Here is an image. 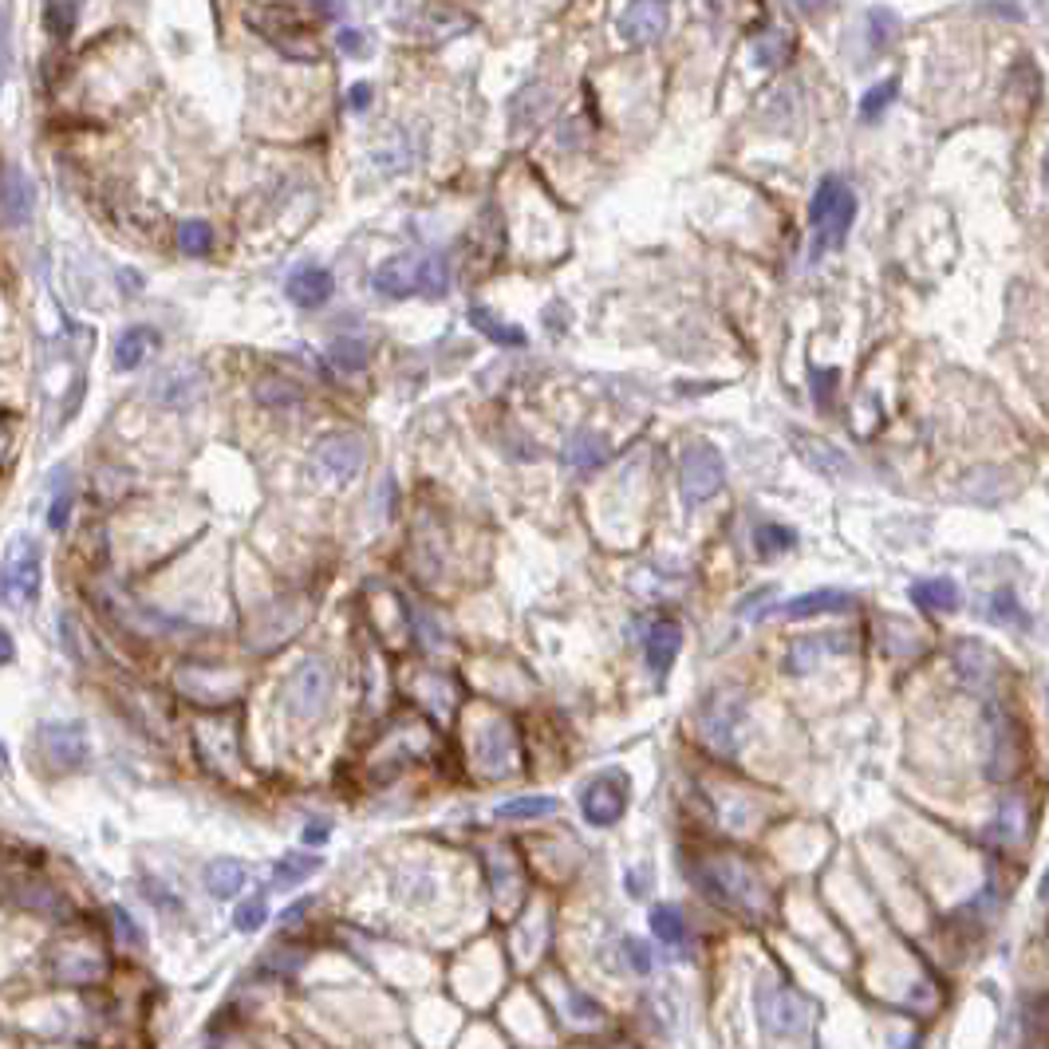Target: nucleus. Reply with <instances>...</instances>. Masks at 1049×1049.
I'll use <instances>...</instances> for the list:
<instances>
[{
	"mask_svg": "<svg viewBox=\"0 0 1049 1049\" xmlns=\"http://www.w3.org/2000/svg\"><path fill=\"white\" fill-rule=\"evenodd\" d=\"M702 884L714 900H722L734 912H746V916H761L770 907L765 880L738 856H710L702 865Z\"/></svg>",
	"mask_w": 1049,
	"mask_h": 1049,
	"instance_id": "obj_1",
	"label": "nucleus"
},
{
	"mask_svg": "<svg viewBox=\"0 0 1049 1049\" xmlns=\"http://www.w3.org/2000/svg\"><path fill=\"white\" fill-rule=\"evenodd\" d=\"M853 217H856V194L841 178H824L821 190H817L813 202H809V221H813L817 249H821V253L824 249H841L848 229H853Z\"/></svg>",
	"mask_w": 1049,
	"mask_h": 1049,
	"instance_id": "obj_2",
	"label": "nucleus"
},
{
	"mask_svg": "<svg viewBox=\"0 0 1049 1049\" xmlns=\"http://www.w3.org/2000/svg\"><path fill=\"white\" fill-rule=\"evenodd\" d=\"M753 1006H758V1022L770 1038H793L809 1026V1014L813 1006L805 1002L797 990L777 987L773 978H761L758 990H753Z\"/></svg>",
	"mask_w": 1049,
	"mask_h": 1049,
	"instance_id": "obj_3",
	"label": "nucleus"
},
{
	"mask_svg": "<svg viewBox=\"0 0 1049 1049\" xmlns=\"http://www.w3.org/2000/svg\"><path fill=\"white\" fill-rule=\"evenodd\" d=\"M726 485V458L714 443H690L679 458V490L687 505H702Z\"/></svg>",
	"mask_w": 1049,
	"mask_h": 1049,
	"instance_id": "obj_4",
	"label": "nucleus"
},
{
	"mask_svg": "<svg viewBox=\"0 0 1049 1049\" xmlns=\"http://www.w3.org/2000/svg\"><path fill=\"white\" fill-rule=\"evenodd\" d=\"M40 545L28 533H21L4 553V568H0V584H4V600L12 607H24L40 596Z\"/></svg>",
	"mask_w": 1049,
	"mask_h": 1049,
	"instance_id": "obj_5",
	"label": "nucleus"
},
{
	"mask_svg": "<svg viewBox=\"0 0 1049 1049\" xmlns=\"http://www.w3.org/2000/svg\"><path fill=\"white\" fill-rule=\"evenodd\" d=\"M331 699V667L328 659H304L285 683V707L297 719H319Z\"/></svg>",
	"mask_w": 1049,
	"mask_h": 1049,
	"instance_id": "obj_6",
	"label": "nucleus"
},
{
	"mask_svg": "<svg viewBox=\"0 0 1049 1049\" xmlns=\"http://www.w3.org/2000/svg\"><path fill=\"white\" fill-rule=\"evenodd\" d=\"M36 741H40L44 761H48L52 770H63V773L80 770L83 761H87V753H92V746H87V731H83L80 722H44Z\"/></svg>",
	"mask_w": 1049,
	"mask_h": 1049,
	"instance_id": "obj_7",
	"label": "nucleus"
},
{
	"mask_svg": "<svg viewBox=\"0 0 1049 1049\" xmlns=\"http://www.w3.org/2000/svg\"><path fill=\"white\" fill-rule=\"evenodd\" d=\"M473 765L485 777H505V773L517 765V738L509 731V722L490 719L478 731V741H473Z\"/></svg>",
	"mask_w": 1049,
	"mask_h": 1049,
	"instance_id": "obj_8",
	"label": "nucleus"
},
{
	"mask_svg": "<svg viewBox=\"0 0 1049 1049\" xmlns=\"http://www.w3.org/2000/svg\"><path fill=\"white\" fill-rule=\"evenodd\" d=\"M624 809H628V785H624L619 773H604L596 782H588L584 793H580V813L596 829L616 824L624 817Z\"/></svg>",
	"mask_w": 1049,
	"mask_h": 1049,
	"instance_id": "obj_9",
	"label": "nucleus"
},
{
	"mask_svg": "<svg viewBox=\"0 0 1049 1049\" xmlns=\"http://www.w3.org/2000/svg\"><path fill=\"white\" fill-rule=\"evenodd\" d=\"M671 24V9L667 4H659V0H636V4H624L616 16V28L619 36L628 44H636V48H648V44H655L663 32H667Z\"/></svg>",
	"mask_w": 1049,
	"mask_h": 1049,
	"instance_id": "obj_10",
	"label": "nucleus"
},
{
	"mask_svg": "<svg viewBox=\"0 0 1049 1049\" xmlns=\"http://www.w3.org/2000/svg\"><path fill=\"white\" fill-rule=\"evenodd\" d=\"M316 462L319 470L328 473V478H336V482H351V478L363 470V462H367V446H363L355 434H328V438L316 446Z\"/></svg>",
	"mask_w": 1049,
	"mask_h": 1049,
	"instance_id": "obj_11",
	"label": "nucleus"
},
{
	"mask_svg": "<svg viewBox=\"0 0 1049 1049\" xmlns=\"http://www.w3.org/2000/svg\"><path fill=\"white\" fill-rule=\"evenodd\" d=\"M793 454L801 458L809 470L824 473V478H848L853 473V458L841 450V446H833L829 438H817V434L809 431H793Z\"/></svg>",
	"mask_w": 1049,
	"mask_h": 1049,
	"instance_id": "obj_12",
	"label": "nucleus"
},
{
	"mask_svg": "<svg viewBox=\"0 0 1049 1049\" xmlns=\"http://www.w3.org/2000/svg\"><path fill=\"white\" fill-rule=\"evenodd\" d=\"M375 289L391 300H407L414 297V292H422V257L402 253V257L383 261V265L375 268Z\"/></svg>",
	"mask_w": 1049,
	"mask_h": 1049,
	"instance_id": "obj_13",
	"label": "nucleus"
},
{
	"mask_svg": "<svg viewBox=\"0 0 1049 1049\" xmlns=\"http://www.w3.org/2000/svg\"><path fill=\"white\" fill-rule=\"evenodd\" d=\"M202 391H206V379H202L194 367L162 371V375H158V383L150 387L155 402H158V407H166V411H182V407H190V402H194Z\"/></svg>",
	"mask_w": 1049,
	"mask_h": 1049,
	"instance_id": "obj_14",
	"label": "nucleus"
},
{
	"mask_svg": "<svg viewBox=\"0 0 1049 1049\" xmlns=\"http://www.w3.org/2000/svg\"><path fill=\"white\" fill-rule=\"evenodd\" d=\"M32 202H36V194H32L28 174L16 170V166H9L4 178H0V226L21 229L32 217Z\"/></svg>",
	"mask_w": 1049,
	"mask_h": 1049,
	"instance_id": "obj_15",
	"label": "nucleus"
},
{
	"mask_svg": "<svg viewBox=\"0 0 1049 1049\" xmlns=\"http://www.w3.org/2000/svg\"><path fill=\"white\" fill-rule=\"evenodd\" d=\"M331 289H336V280H331L328 268H319V265H300L297 273L285 280V292H289V300L292 304H300V309H319V304H328Z\"/></svg>",
	"mask_w": 1049,
	"mask_h": 1049,
	"instance_id": "obj_16",
	"label": "nucleus"
},
{
	"mask_svg": "<svg viewBox=\"0 0 1049 1049\" xmlns=\"http://www.w3.org/2000/svg\"><path fill=\"white\" fill-rule=\"evenodd\" d=\"M679 643H683V631L675 619H659V624H651L648 639H643V655H648V667L655 671L659 679L671 671V663H675V655H679Z\"/></svg>",
	"mask_w": 1049,
	"mask_h": 1049,
	"instance_id": "obj_17",
	"label": "nucleus"
},
{
	"mask_svg": "<svg viewBox=\"0 0 1049 1049\" xmlns=\"http://www.w3.org/2000/svg\"><path fill=\"white\" fill-rule=\"evenodd\" d=\"M853 607V596L841 592V588H817V592H805L797 600H785L782 616L789 619H813V616H833V612H848Z\"/></svg>",
	"mask_w": 1049,
	"mask_h": 1049,
	"instance_id": "obj_18",
	"label": "nucleus"
},
{
	"mask_svg": "<svg viewBox=\"0 0 1049 1049\" xmlns=\"http://www.w3.org/2000/svg\"><path fill=\"white\" fill-rule=\"evenodd\" d=\"M202 884L214 900H233L241 888H245V865L233 860V856H217L209 860L206 872H202Z\"/></svg>",
	"mask_w": 1049,
	"mask_h": 1049,
	"instance_id": "obj_19",
	"label": "nucleus"
},
{
	"mask_svg": "<svg viewBox=\"0 0 1049 1049\" xmlns=\"http://www.w3.org/2000/svg\"><path fill=\"white\" fill-rule=\"evenodd\" d=\"M607 462V438L596 431H577L565 443V466L572 470H596Z\"/></svg>",
	"mask_w": 1049,
	"mask_h": 1049,
	"instance_id": "obj_20",
	"label": "nucleus"
},
{
	"mask_svg": "<svg viewBox=\"0 0 1049 1049\" xmlns=\"http://www.w3.org/2000/svg\"><path fill=\"white\" fill-rule=\"evenodd\" d=\"M158 343V331L146 328V324H134V328H126L123 336H119V343H114V367L123 371H134L138 363L146 360V351Z\"/></svg>",
	"mask_w": 1049,
	"mask_h": 1049,
	"instance_id": "obj_21",
	"label": "nucleus"
},
{
	"mask_svg": "<svg viewBox=\"0 0 1049 1049\" xmlns=\"http://www.w3.org/2000/svg\"><path fill=\"white\" fill-rule=\"evenodd\" d=\"M912 596H916L919 607H927V612H955L958 604H963V596H958V584L955 580H919V584H912Z\"/></svg>",
	"mask_w": 1049,
	"mask_h": 1049,
	"instance_id": "obj_22",
	"label": "nucleus"
},
{
	"mask_svg": "<svg viewBox=\"0 0 1049 1049\" xmlns=\"http://www.w3.org/2000/svg\"><path fill=\"white\" fill-rule=\"evenodd\" d=\"M470 324L482 331L490 343H502V348H524V331L517 328V324H505V319H497L494 312L482 309V304H473V309H470Z\"/></svg>",
	"mask_w": 1049,
	"mask_h": 1049,
	"instance_id": "obj_23",
	"label": "nucleus"
},
{
	"mask_svg": "<svg viewBox=\"0 0 1049 1049\" xmlns=\"http://www.w3.org/2000/svg\"><path fill=\"white\" fill-rule=\"evenodd\" d=\"M651 931H655L659 943L675 946V951L687 946V919H683L679 907H671V904L651 907Z\"/></svg>",
	"mask_w": 1049,
	"mask_h": 1049,
	"instance_id": "obj_24",
	"label": "nucleus"
},
{
	"mask_svg": "<svg viewBox=\"0 0 1049 1049\" xmlns=\"http://www.w3.org/2000/svg\"><path fill=\"white\" fill-rule=\"evenodd\" d=\"M319 856H312V853H289V856H280V865H277V872H273V884L285 892V888H297V884H304L312 872H319Z\"/></svg>",
	"mask_w": 1049,
	"mask_h": 1049,
	"instance_id": "obj_25",
	"label": "nucleus"
},
{
	"mask_svg": "<svg viewBox=\"0 0 1049 1049\" xmlns=\"http://www.w3.org/2000/svg\"><path fill=\"white\" fill-rule=\"evenodd\" d=\"M560 809L556 797H514V801L497 805L502 821H536V817H553Z\"/></svg>",
	"mask_w": 1049,
	"mask_h": 1049,
	"instance_id": "obj_26",
	"label": "nucleus"
},
{
	"mask_svg": "<svg viewBox=\"0 0 1049 1049\" xmlns=\"http://www.w3.org/2000/svg\"><path fill=\"white\" fill-rule=\"evenodd\" d=\"M178 245H182V253H190V257H206L209 249H214V226L202 221V217H190V221H182V229H178Z\"/></svg>",
	"mask_w": 1049,
	"mask_h": 1049,
	"instance_id": "obj_27",
	"label": "nucleus"
},
{
	"mask_svg": "<svg viewBox=\"0 0 1049 1049\" xmlns=\"http://www.w3.org/2000/svg\"><path fill=\"white\" fill-rule=\"evenodd\" d=\"M371 360V351L363 340H351V336H340V340L331 343V363L343 371V375H351V371H363Z\"/></svg>",
	"mask_w": 1049,
	"mask_h": 1049,
	"instance_id": "obj_28",
	"label": "nucleus"
},
{
	"mask_svg": "<svg viewBox=\"0 0 1049 1049\" xmlns=\"http://www.w3.org/2000/svg\"><path fill=\"white\" fill-rule=\"evenodd\" d=\"M446 289H450V268H446V257H438V253L422 257V292H426V297H443Z\"/></svg>",
	"mask_w": 1049,
	"mask_h": 1049,
	"instance_id": "obj_29",
	"label": "nucleus"
},
{
	"mask_svg": "<svg viewBox=\"0 0 1049 1049\" xmlns=\"http://www.w3.org/2000/svg\"><path fill=\"white\" fill-rule=\"evenodd\" d=\"M892 99H895V80H884V83H876L872 92H865L860 95V119H880V114L892 107Z\"/></svg>",
	"mask_w": 1049,
	"mask_h": 1049,
	"instance_id": "obj_30",
	"label": "nucleus"
},
{
	"mask_svg": "<svg viewBox=\"0 0 1049 1049\" xmlns=\"http://www.w3.org/2000/svg\"><path fill=\"white\" fill-rule=\"evenodd\" d=\"M268 919V900L265 895H253V900H245V904L237 907V916H233V924H237V931H257L261 924Z\"/></svg>",
	"mask_w": 1049,
	"mask_h": 1049,
	"instance_id": "obj_31",
	"label": "nucleus"
},
{
	"mask_svg": "<svg viewBox=\"0 0 1049 1049\" xmlns=\"http://www.w3.org/2000/svg\"><path fill=\"white\" fill-rule=\"evenodd\" d=\"M72 482L63 478V485L52 494V505H48V529H56L60 533L63 524H68V517H72Z\"/></svg>",
	"mask_w": 1049,
	"mask_h": 1049,
	"instance_id": "obj_32",
	"label": "nucleus"
},
{
	"mask_svg": "<svg viewBox=\"0 0 1049 1049\" xmlns=\"http://www.w3.org/2000/svg\"><path fill=\"white\" fill-rule=\"evenodd\" d=\"M257 399L265 402V407H280V402H300V387H292V383H280V379H265L257 387Z\"/></svg>",
	"mask_w": 1049,
	"mask_h": 1049,
	"instance_id": "obj_33",
	"label": "nucleus"
},
{
	"mask_svg": "<svg viewBox=\"0 0 1049 1049\" xmlns=\"http://www.w3.org/2000/svg\"><path fill=\"white\" fill-rule=\"evenodd\" d=\"M793 541H797V536H793L789 529H782V524H761L758 529L761 553H782V548H793Z\"/></svg>",
	"mask_w": 1049,
	"mask_h": 1049,
	"instance_id": "obj_34",
	"label": "nucleus"
},
{
	"mask_svg": "<svg viewBox=\"0 0 1049 1049\" xmlns=\"http://www.w3.org/2000/svg\"><path fill=\"white\" fill-rule=\"evenodd\" d=\"M990 616L1006 619V624H1026V612H1022L1018 600L1010 596V592H994V596H990Z\"/></svg>",
	"mask_w": 1049,
	"mask_h": 1049,
	"instance_id": "obj_35",
	"label": "nucleus"
},
{
	"mask_svg": "<svg viewBox=\"0 0 1049 1049\" xmlns=\"http://www.w3.org/2000/svg\"><path fill=\"white\" fill-rule=\"evenodd\" d=\"M75 16H80V9L75 4H48L44 9V21H48V28L56 32V36H68L75 24Z\"/></svg>",
	"mask_w": 1049,
	"mask_h": 1049,
	"instance_id": "obj_36",
	"label": "nucleus"
},
{
	"mask_svg": "<svg viewBox=\"0 0 1049 1049\" xmlns=\"http://www.w3.org/2000/svg\"><path fill=\"white\" fill-rule=\"evenodd\" d=\"M758 56H761V63H770V68L773 63H782L785 56H789V36H785V32H773L770 40L758 44Z\"/></svg>",
	"mask_w": 1049,
	"mask_h": 1049,
	"instance_id": "obj_37",
	"label": "nucleus"
},
{
	"mask_svg": "<svg viewBox=\"0 0 1049 1049\" xmlns=\"http://www.w3.org/2000/svg\"><path fill=\"white\" fill-rule=\"evenodd\" d=\"M624 955H628L631 970H639V975H648V970H651V951H648V943H639V939H628V943H624Z\"/></svg>",
	"mask_w": 1049,
	"mask_h": 1049,
	"instance_id": "obj_38",
	"label": "nucleus"
},
{
	"mask_svg": "<svg viewBox=\"0 0 1049 1049\" xmlns=\"http://www.w3.org/2000/svg\"><path fill=\"white\" fill-rule=\"evenodd\" d=\"M300 963H304V955H300V951H292V955H280V951H277V955L265 958V970H273V975H292Z\"/></svg>",
	"mask_w": 1049,
	"mask_h": 1049,
	"instance_id": "obj_39",
	"label": "nucleus"
},
{
	"mask_svg": "<svg viewBox=\"0 0 1049 1049\" xmlns=\"http://www.w3.org/2000/svg\"><path fill=\"white\" fill-rule=\"evenodd\" d=\"M114 931H119V936H126V943H131V946H138V943H143V931H138V927H134V919L126 916L123 907H114Z\"/></svg>",
	"mask_w": 1049,
	"mask_h": 1049,
	"instance_id": "obj_40",
	"label": "nucleus"
},
{
	"mask_svg": "<svg viewBox=\"0 0 1049 1049\" xmlns=\"http://www.w3.org/2000/svg\"><path fill=\"white\" fill-rule=\"evenodd\" d=\"M336 44H340V52H348V56L363 52V36H360L355 28H340V32H336Z\"/></svg>",
	"mask_w": 1049,
	"mask_h": 1049,
	"instance_id": "obj_41",
	"label": "nucleus"
},
{
	"mask_svg": "<svg viewBox=\"0 0 1049 1049\" xmlns=\"http://www.w3.org/2000/svg\"><path fill=\"white\" fill-rule=\"evenodd\" d=\"M328 833H331V824L316 821V824H309V829H304L300 836H304V844H324V841H328Z\"/></svg>",
	"mask_w": 1049,
	"mask_h": 1049,
	"instance_id": "obj_42",
	"label": "nucleus"
},
{
	"mask_svg": "<svg viewBox=\"0 0 1049 1049\" xmlns=\"http://www.w3.org/2000/svg\"><path fill=\"white\" fill-rule=\"evenodd\" d=\"M348 104L355 107V111H363V107L371 104V87H367V83H355V87H351Z\"/></svg>",
	"mask_w": 1049,
	"mask_h": 1049,
	"instance_id": "obj_43",
	"label": "nucleus"
},
{
	"mask_svg": "<svg viewBox=\"0 0 1049 1049\" xmlns=\"http://www.w3.org/2000/svg\"><path fill=\"white\" fill-rule=\"evenodd\" d=\"M309 900H300V904H292L289 907V912H285V916H280V927H297L300 924V916H304V912H309Z\"/></svg>",
	"mask_w": 1049,
	"mask_h": 1049,
	"instance_id": "obj_44",
	"label": "nucleus"
},
{
	"mask_svg": "<svg viewBox=\"0 0 1049 1049\" xmlns=\"http://www.w3.org/2000/svg\"><path fill=\"white\" fill-rule=\"evenodd\" d=\"M16 659V643H12V636L4 628H0V663H12Z\"/></svg>",
	"mask_w": 1049,
	"mask_h": 1049,
	"instance_id": "obj_45",
	"label": "nucleus"
},
{
	"mask_svg": "<svg viewBox=\"0 0 1049 1049\" xmlns=\"http://www.w3.org/2000/svg\"><path fill=\"white\" fill-rule=\"evenodd\" d=\"M4 56H9V32H4V9H0V75H4Z\"/></svg>",
	"mask_w": 1049,
	"mask_h": 1049,
	"instance_id": "obj_46",
	"label": "nucleus"
},
{
	"mask_svg": "<svg viewBox=\"0 0 1049 1049\" xmlns=\"http://www.w3.org/2000/svg\"><path fill=\"white\" fill-rule=\"evenodd\" d=\"M1038 895H1041V904H1049V868H1046V876H1041V884H1038Z\"/></svg>",
	"mask_w": 1049,
	"mask_h": 1049,
	"instance_id": "obj_47",
	"label": "nucleus"
},
{
	"mask_svg": "<svg viewBox=\"0 0 1049 1049\" xmlns=\"http://www.w3.org/2000/svg\"><path fill=\"white\" fill-rule=\"evenodd\" d=\"M4 765H9V753H4V741H0V770H4Z\"/></svg>",
	"mask_w": 1049,
	"mask_h": 1049,
	"instance_id": "obj_48",
	"label": "nucleus"
},
{
	"mask_svg": "<svg viewBox=\"0 0 1049 1049\" xmlns=\"http://www.w3.org/2000/svg\"><path fill=\"white\" fill-rule=\"evenodd\" d=\"M1046 185H1049V155H1046Z\"/></svg>",
	"mask_w": 1049,
	"mask_h": 1049,
	"instance_id": "obj_49",
	"label": "nucleus"
}]
</instances>
